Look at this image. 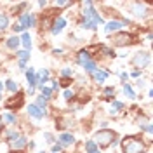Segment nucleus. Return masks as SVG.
I'll return each mask as SVG.
<instances>
[{
	"instance_id": "nucleus-43",
	"label": "nucleus",
	"mask_w": 153,
	"mask_h": 153,
	"mask_svg": "<svg viewBox=\"0 0 153 153\" xmlns=\"http://www.w3.org/2000/svg\"><path fill=\"white\" fill-rule=\"evenodd\" d=\"M40 153H45V152H40Z\"/></svg>"
},
{
	"instance_id": "nucleus-16",
	"label": "nucleus",
	"mask_w": 153,
	"mask_h": 153,
	"mask_svg": "<svg viewBox=\"0 0 153 153\" xmlns=\"http://www.w3.org/2000/svg\"><path fill=\"white\" fill-rule=\"evenodd\" d=\"M19 44H21V40H19V37H10V38H7V42H5V45L9 49H18L19 47Z\"/></svg>"
},
{
	"instance_id": "nucleus-20",
	"label": "nucleus",
	"mask_w": 153,
	"mask_h": 153,
	"mask_svg": "<svg viewBox=\"0 0 153 153\" xmlns=\"http://www.w3.org/2000/svg\"><path fill=\"white\" fill-rule=\"evenodd\" d=\"M18 57H19V63H25L26 65V61L30 59V51H19Z\"/></svg>"
},
{
	"instance_id": "nucleus-26",
	"label": "nucleus",
	"mask_w": 153,
	"mask_h": 153,
	"mask_svg": "<svg viewBox=\"0 0 153 153\" xmlns=\"http://www.w3.org/2000/svg\"><path fill=\"white\" fill-rule=\"evenodd\" d=\"M37 106L40 108V110H42V111H45V106H47V99L40 96V97L37 99Z\"/></svg>"
},
{
	"instance_id": "nucleus-17",
	"label": "nucleus",
	"mask_w": 153,
	"mask_h": 153,
	"mask_svg": "<svg viewBox=\"0 0 153 153\" xmlns=\"http://www.w3.org/2000/svg\"><path fill=\"white\" fill-rule=\"evenodd\" d=\"M144 5H141V4H134L132 5V14L134 16H137V18H143L144 16Z\"/></svg>"
},
{
	"instance_id": "nucleus-19",
	"label": "nucleus",
	"mask_w": 153,
	"mask_h": 153,
	"mask_svg": "<svg viewBox=\"0 0 153 153\" xmlns=\"http://www.w3.org/2000/svg\"><path fill=\"white\" fill-rule=\"evenodd\" d=\"M124 94L127 96L129 99H134V97H136V92H134V89L129 85L127 82H124Z\"/></svg>"
},
{
	"instance_id": "nucleus-38",
	"label": "nucleus",
	"mask_w": 153,
	"mask_h": 153,
	"mask_svg": "<svg viewBox=\"0 0 153 153\" xmlns=\"http://www.w3.org/2000/svg\"><path fill=\"white\" fill-rule=\"evenodd\" d=\"M51 89H52V91H57V89H59V84H57V82H52V87H51Z\"/></svg>"
},
{
	"instance_id": "nucleus-23",
	"label": "nucleus",
	"mask_w": 153,
	"mask_h": 153,
	"mask_svg": "<svg viewBox=\"0 0 153 153\" xmlns=\"http://www.w3.org/2000/svg\"><path fill=\"white\" fill-rule=\"evenodd\" d=\"M40 92H42V97H45V99H49L51 96H52V89L51 87H40Z\"/></svg>"
},
{
	"instance_id": "nucleus-21",
	"label": "nucleus",
	"mask_w": 153,
	"mask_h": 153,
	"mask_svg": "<svg viewBox=\"0 0 153 153\" xmlns=\"http://www.w3.org/2000/svg\"><path fill=\"white\" fill-rule=\"evenodd\" d=\"M122 108H124V105H122L120 101H113V103H111V110H110V113H113V115L118 113Z\"/></svg>"
},
{
	"instance_id": "nucleus-25",
	"label": "nucleus",
	"mask_w": 153,
	"mask_h": 153,
	"mask_svg": "<svg viewBox=\"0 0 153 153\" xmlns=\"http://www.w3.org/2000/svg\"><path fill=\"white\" fill-rule=\"evenodd\" d=\"M5 87L9 89L10 92H18V84H16L14 80H7V82H5Z\"/></svg>"
},
{
	"instance_id": "nucleus-5",
	"label": "nucleus",
	"mask_w": 153,
	"mask_h": 153,
	"mask_svg": "<svg viewBox=\"0 0 153 153\" xmlns=\"http://www.w3.org/2000/svg\"><path fill=\"white\" fill-rule=\"evenodd\" d=\"M150 63V54L148 52H137L136 56L132 57V65L137 68H144Z\"/></svg>"
},
{
	"instance_id": "nucleus-11",
	"label": "nucleus",
	"mask_w": 153,
	"mask_h": 153,
	"mask_svg": "<svg viewBox=\"0 0 153 153\" xmlns=\"http://www.w3.org/2000/svg\"><path fill=\"white\" fill-rule=\"evenodd\" d=\"M75 143V136L73 134H68V132H63L59 136V144L61 146H70V144Z\"/></svg>"
},
{
	"instance_id": "nucleus-6",
	"label": "nucleus",
	"mask_w": 153,
	"mask_h": 153,
	"mask_svg": "<svg viewBox=\"0 0 153 153\" xmlns=\"http://www.w3.org/2000/svg\"><path fill=\"white\" fill-rule=\"evenodd\" d=\"M134 40L132 37L129 35V33H118L117 37L113 38V44L115 45H118V47H124V45H131Z\"/></svg>"
},
{
	"instance_id": "nucleus-30",
	"label": "nucleus",
	"mask_w": 153,
	"mask_h": 153,
	"mask_svg": "<svg viewBox=\"0 0 153 153\" xmlns=\"http://www.w3.org/2000/svg\"><path fill=\"white\" fill-rule=\"evenodd\" d=\"M63 96H65V99H71L75 94H73V91H70V89H68V91H65V94H63Z\"/></svg>"
},
{
	"instance_id": "nucleus-24",
	"label": "nucleus",
	"mask_w": 153,
	"mask_h": 153,
	"mask_svg": "<svg viewBox=\"0 0 153 153\" xmlns=\"http://www.w3.org/2000/svg\"><path fill=\"white\" fill-rule=\"evenodd\" d=\"M9 26V18L5 14H0V30H5Z\"/></svg>"
},
{
	"instance_id": "nucleus-41",
	"label": "nucleus",
	"mask_w": 153,
	"mask_h": 153,
	"mask_svg": "<svg viewBox=\"0 0 153 153\" xmlns=\"http://www.w3.org/2000/svg\"><path fill=\"white\" fill-rule=\"evenodd\" d=\"M2 91H4V85H2V82H0V99H2Z\"/></svg>"
},
{
	"instance_id": "nucleus-12",
	"label": "nucleus",
	"mask_w": 153,
	"mask_h": 153,
	"mask_svg": "<svg viewBox=\"0 0 153 153\" xmlns=\"http://www.w3.org/2000/svg\"><path fill=\"white\" fill-rule=\"evenodd\" d=\"M122 26H125L122 21H110V23H106L105 31H106V33H111V31H118V30L122 28Z\"/></svg>"
},
{
	"instance_id": "nucleus-7",
	"label": "nucleus",
	"mask_w": 153,
	"mask_h": 153,
	"mask_svg": "<svg viewBox=\"0 0 153 153\" xmlns=\"http://www.w3.org/2000/svg\"><path fill=\"white\" fill-rule=\"evenodd\" d=\"M19 26L23 30H28L31 26H35V16L33 14H23L19 18Z\"/></svg>"
},
{
	"instance_id": "nucleus-13",
	"label": "nucleus",
	"mask_w": 153,
	"mask_h": 153,
	"mask_svg": "<svg viewBox=\"0 0 153 153\" xmlns=\"http://www.w3.org/2000/svg\"><path fill=\"white\" fill-rule=\"evenodd\" d=\"M10 146H12L14 150H21V148H25V146H26V137H23V136H19L18 139H14V141H10Z\"/></svg>"
},
{
	"instance_id": "nucleus-37",
	"label": "nucleus",
	"mask_w": 153,
	"mask_h": 153,
	"mask_svg": "<svg viewBox=\"0 0 153 153\" xmlns=\"http://www.w3.org/2000/svg\"><path fill=\"white\" fill-rule=\"evenodd\" d=\"M12 30H14V31H16V33H19V31H25V30L21 28V26H19V25H14V26H12Z\"/></svg>"
},
{
	"instance_id": "nucleus-14",
	"label": "nucleus",
	"mask_w": 153,
	"mask_h": 153,
	"mask_svg": "<svg viewBox=\"0 0 153 153\" xmlns=\"http://www.w3.org/2000/svg\"><path fill=\"white\" fill-rule=\"evenodd\" d=\"M19 40H21V44L25 45V51H30V49H31V37H30L28 31H25V33L21 35V38H19Z\"/></svg>"
},
{
	"instance_id": "nucleus-8",
	"label": "nucleus",
	"mask_w": 153,
	"mask_h": 153,
	"mask_svg": "<svg viewBox=\"0 0 153 153\" xmlns=\"http://www.w3.org/2000/svg\"><path fill=\"white\" fill-rule=\"evenodd\" d=\"M26 80H28V92L33 94L35 92V87H37V78H35V70L28 68L26 70Z\"/></svg>"
},
{
	"instance_id": "nucleus-33",
	"label": "nucleus",
	"mask_w": 153,
	"mask_h": 153,
	"mask_svg": "<svg viewBox=\"0 0 153 153\" xmlns=\"http://www.w3.org/2000/svg\"><path fill=\"white\" fill-rule=\"evenodd\" d=\"M141 127H143V131H146V132H152V131H153V125H152V124L141 125Z\"/></svg>"
},
{
	"instance_id": "nucleus-28",
	"label": "nucleus",
	"mask_w": 153,
	"mask_h": 153,
	"mask_svg": "<svg viewBox=\"0 0 153 153\" xmlns=\"http://www.w3.org/2000/svg\"><path fill=\"white\" fill-rule=\"evenodd\" d=\"M111 94H115V89L113 87H106L105 89V97L106 99H113V96Z\"/></svg>"
},
{
	"instance_id": "nucleus-35",
	"label": "nucleus",
	"mask_w": 153,
	"mask_h": 153,
	"mask_svg": "<svg viewBox=\"0 0 153 153\" xmlns=\"http://www.w3.org/2000/svg\"><path fill=\"white\" fill-rule=\"evenodd\" d=\"M66 5H70V2H63V0L56 2V7H66Z\"/></svg>"
},
{
	"instance_id": "nucleus-4",
	"label": "nucleus",
	"mask_w": 153,
	"mask_h": 153,
	"mask_svg": "<svg viewBox=\"0 0 153 153\" xmlns=\"http://www.w3.org/2000/svg\"><path fill=\"white\" fill-rule=\"evenodd\" d=\"M23 105H25V96L21 94V92H18L16 97H10L9 101H5V108L7 110H18Z\"/></svg>"
},
{
	"instance_id": "nucleus-29",
	"label": "nucleus",
	"mask_w": 153,
	"mask_h": 153,
	"mask_svg": "<svg viewBox=\"0 0 153 153\" xmlns=\"http://www.w3.org/2000/svg\"><path fill=\"white\" fill-rule=\"evenodd\" d=\"M18 137H19V134L14 132V131H9V132H7V139H9V141H14V139H18Z\"/></svg>"
},
{
	"instance_id": "nucleus-18",
	"label": "nucleus",
	"mask_w": 153,
	"mask_h": 153,
	"mask_svg": "<svg viewBox=\"0 0 153 153\" xmlns=\"http://www.w3.org/2000/svg\"><path fill=\"white\" fill-rule=\"evenodd\" d=\"M85 152L87 153H101L99 150H97V146H96V143L92 141V139L85 141Z\"/></svg>"
},
{
	"instance_id": "nucleus-39",
	"label": "nucleus",
	"mask_w": 153,
	"mask_h": 153,
	"mask_svg": "<svg viewBox=\"0 0 153 153\" xmlns=\"http://www.w3.org/2000/svg\"><path fill=\"white\" fill-rule=\"evenodd\" d=\"M120 78H122V80H127V73H125V71H122V73H120Z\"/></svg>"
},
{
	"instance_id": "nucleus-22",
	"label": "nucleus",
	"mask_w": 153,
	"mask_h": 153,
	"mask_svg": "<svg viewBox=\"0 0 153 153\" xmlns=\"http://www.w3.org/2000/svg\"><path fill=\"white\" fill-rule=\"evenodd\" d=\"M96 25L94 21H91V19H84V23H82V28L84 30H96Z\"/></svg>"
},
{
	"instance_id": "nucleus-1",
	"label": "nucleus",
	"mask_w": 153,
	"mask_h": 153,
	"mask_svg": "<svg viewBox=\"0 0 153 153\" xmlns=\"http://www.w3.org/2000/svg\"><path fill=\"white\" fill-rule=\"evenodd\" d=\"M122 150H124V153H144L146 144L143 143V139L131 136V137H125L122 141Z\"/></svg>"
},
{
	"instance_id": "nucleus-15",
	"label": "nucleus",
	"mask_w": 153,
	"mask_h": 153,
	"mask_svg": "<svg viewBox=\"0 0 153 153\" xmlns=\"http://www.w3.org/2000/svg\"><path fill=\"white\" fill-rule=\"evenodd\" d=\"M108 75H110V73H108V71H103V70H96L94 73H92V76H94L99 84H103L106 78H108Z\"/></svg>"
},
{
	"instance_id": "nucleus-36",
	"label": "nucleus",
	"mask_w": 153,
	"mask_h": 153,
	"mask_svg": "<svg viewBox=\"0 0 153 153\" xmlns=\"http://www.w3.org/2000/svg\"><path fill=\"white\" fill-rule=\"evenodd\" d=\"M45 141H47V143H54V137H52V134L45 132Z\"/></svg>"
},
{
	"instance_id": "nucleus-2",
	"label": "nucleus",
	"mask_w": 153,
	"mask_h": 153,
	"mask_svg": "<svg viewBox=\"0 0 153 153\" xmlns=\"http://www.w3.org/2000/svg\"><path fill=\"white\" fill-rule=\"evenodd\" d=\"M117 139V134L113 131H110V129H101V131H97L96 132V146L99 144L101 148H106V146H111L113 141Z\"/></svg>"
},
{
	"instance_id": "nucleus-9",
	"label": "nucleus",
	"mask_w": 153,
	"mask_h": 153,
	"mask_svg": "<svg viewBox=\"0 0 153 153\" xmlns=\"http://www.w3.org/2000/svg\"><path fill=\"white\" fill-rule=\"evenodd\" d=\"M65 26H66V19H65V18H57L56 21H54V25H52V28H51L52 35H57V33H61Z\"/></svg>"
},
{
	"instance_id": "nucleus-31",
	"label": "nucleus",
	"mask_w": 153,
	"mask_h": 153,
	"mask_svg": "<svg viewBox=\"0 0 153 153\" xmlns=\"http://www.w3.org/2000/svg\"><path fill=\"white\" fill-rule=\"evenodd\" d=\"M71 73H73V71H71L70 68H65V70L61 71V75H63V76H71Z\"/></svg>"
},
{
	"instance_id": "nucleus-10",
	"label": "nucleus",
	"mask_w": 153,
	"mask_h": 153,
	"mask_svg": "<svg viewBox=\"0 0 153 153\" xmlns=\"http://www.w3.org/2000/svg\"><path fill=\"white\" fill-rule=\"evenodd\" d=\"M28 113H30V117H33V118H37V120H40V118L45 117V111H42L37 105H30L28 106Z\"/></svg>"
},
{
	"instance_id": "nucleus-40",
	"label": "nucleus",
	"mask_w": 153,
	"mask_h": 153,
	"mask_svg": "<svg viewBox=\"0 0 153 153\" xmlns=\"http://www.w3.org/2000/svg\"><path fill=\"white\" fill-rule=\"evenodd\" d=\"M141 75V71H139V70H136V71H132V76H139Z\"/></svg>"
},
{
	"instance_id": "nucleus-34",
	"label": "nucleus",
	"mask_w": 153,
	"mask_h": 153,
	"mask_svg": "<svg viewBox=\"0 0 153 153\" xmlns=\"http://www.w3.org/2000/svg\"><path fill=\"white\" fill-rule=\"evenodd\" d=\"M61 148H63V146H61L59 143H56L54 146H52V152H54V153H59V152H61Z\"/></svg>"
},
{
	"instance_id": "nucleus-32",
	"label": "nucleus",
	"mask_w": 153,
	"mask_h": 153,
	"mask_svg": "<svg viewBox=\"0 0 153 153\" xmlns=\"http://www.w3.org/2000/svg\"><path fill=\"white\" fill-rule=\"evenodd\" d=\"M7 150H9V144H7V143L0 144V153H7Z\"/></svg>"
},
{
	"instance_id": "nucleus-42",
	"label": "nucleus",
	"mask_w": 153,
	"mask_h": 153,
	"mask_svg": "<svg viewBox=\"0 0 153 153\" xmlns=\"http://www.w3.org/2000/svg\"><path fill=\"white\" fill-rule=\"evenodd\" d=\"M2 127H4V120H2V117H0V131H2Z\"/></svg>"
},
{
	"instance_id": "nucleus-3",
	"label": "nucleus",
	"mask_w": 153,
	"mask_h": 153,
	"mask_svg": "<svg viewBox=\"0 0 153 153\" xmlns=\"http://www.w3.org/2000/svg\"><path fill=\"white\" fill-rule=\"evenodd\" d=\"M78 65L85 68V71H87V73H91V75L97 70L96 63L91 59V56H89V52H87V51H80V52H78Z\"/></svg>"
},
{
	"instance_id": "nucleus-27",
	"label": "nucleus",
	"mask_w": 153,
	"mask_h": 153,
	"mask_svg": "<svg viewBox=\"0 0 153 153\" xmlns=\"http://www.w3.org/2000/svg\"><path fill=\"white\" fill-rule=\"evenodd\" d=\"M2 120H5V122H9V124H16V117L10 115V113H5L2 117Z\"/></svg>"
}]
</instances>
